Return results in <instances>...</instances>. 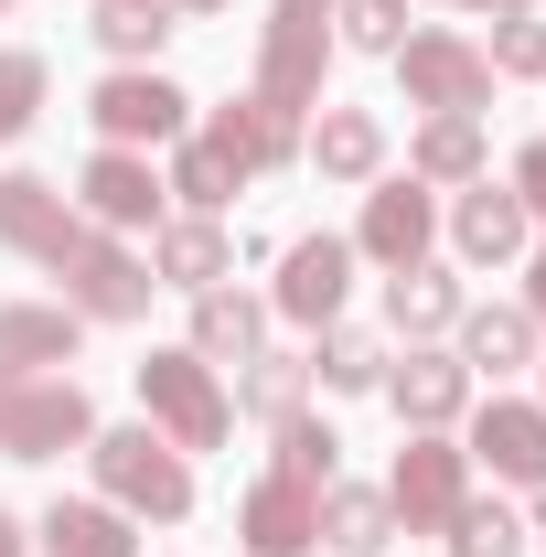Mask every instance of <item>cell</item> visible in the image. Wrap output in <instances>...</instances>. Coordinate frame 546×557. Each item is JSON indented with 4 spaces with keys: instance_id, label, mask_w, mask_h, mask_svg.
<instances>
[{
    "instance_id": "6da1fadb",
    "label": "cell",
    "mask_w": 546,
    "mask_h": 557,
    "mask_svg": "<svg viewBox=\"0 0 546 557\" xmlns=\"http://www.w3.org/2000/svg\"><path fill=\"white\" fill-rule=\"evenodd\" d=\"M129 386H139V418H150L183 461L236 440V397H225V375H214L194 344H150V354L129 364Z\"/></svg>"
},
{
    "instance_id": "7a4b0ae2",
    "label": "cell",
    "mask_w": 546,
    "mask_h": 557,
    "mask_svg": "<svg viewBox=\"0 0 546 557\" xmlns=\"http://www.w3.org/2000/svg\"><path fill=\"white\" fill-rule=\"evenodd\" d=\"M86 472H97V493L129 515V525H183L194 515V461L139 418V429H97L86 440Z\"/></svg>"
},
{
    "instance_id": "3957f363",
    "label": "cell",
    "mask_w": 546,
    "mask_h": 557,
    "mask_svg": "<svg viewBox=\"0 0 546 557\" xmlns=\"http://www.w3.org/2000/svg\"><path fill=\"white\" fill-rule=\"evenodd\" d=\"M322 65H333V0H269V33H258V86L278 119H311L322 108Z\"/></svg>"
},
{
    "instance_id": "277c9868",
    "label": "cell",
    "mask_w": 546,
    "mask_h": 557,
    "mask_svg": "<svg viewBox=\"0 0 546 557\" xmlns=\"http://www.w3.org/2000/svg\"><path fill=\"white\" fill-rule=\"evenodd\" d=\"M97 440V397L75 375H0V461H65Z\"/></svg>"
},
{
    "instance_id": "5b68a950",
    "label": "cell",
    "mask_w": 546,
    "mask_h": 557,
    "mask_svg": "<svg viewBox=\"0 0 546 557\" xmlns=\"http://www.w3.org/2000/svg\"><path fill=\"white\" fill-rule=\"evenodd\" d=\"M386 504H397V536H439V525L472 504V450H461V429H408V440H397V472H386Z\"/></svg>"
},
{
    "instance_id": "8992f818",
    "label": "cell",
    "mask_w": 546,
    "mask_h": 557,
    "mask_svg": "<svg viewBox=\"0 0 546 557\" xmlns=\"http://www.w3.org/2000/svg\"><path fill=\"white\" fill-rule=\"evenodd\" d=\"M86 119H97L108 150H172V139L194 129V97H183L161 65H108L97 97H86Z\"/></svg>"
},
{
    "instance_id": "52a82bcc",
    "label": "cell",
    "mask_w": 546,
    "mask_h": 557,
    "mask_svg": "<svg viewBox=\"0 0 546 557\" xmlns=\"http://www.w3.org/2000/svg\"><path fill=\"white\" fill-rule=\"evenodd\" d=\"M386 65H397L418 119H482V108H493V65H482L472 33H408Z\"/></svg>"
},
{
    "instance_id": "ba28073f",
    "label": "cell",
    "mask_w": 546,
    "mask_h": 557,
    "mask_svg": "<svg viewBox=\"0 0 546 557\" xmlns=\"http://www.w3.org/2000/svg\"><path fill=\"white\" fill-rule=\"evenodd\" d=\"M353 258L364 269H418L439 258V194L418 172H375L364 183V214H353Z\"/></svg>"
},
{
    "instance_id": "9c48e42d",
    "label": "cell",
    "mask_w": 546,
    "mask_h": 557,
    "mask_svg": "<svg viewBox=\"0 0 546 557\" xmlns=\"http://www.w3.org/2000/svg\"><path fill=\"white\" fill-rule=\"evenodd\" d=\"M54 278H65V311H75V322H139V311H150V289H161L150 258H129L108 225H86L65 258H54Z\"/></svg>"
},
{
    "instance_id": "30bf717a",
    "label": "cell",
    "mask_w": 546,
    "mask_h": 557,
    "mask_svg": "<svg viewBox=\"0 0 546 557\" xmlns=\"http://www.w3.org/2000/svg\"><path fill=\"white\" fill-rule=\"evenodd\" d=\"M461 450H472V472H493L504 493H546V408L536 397H472L461 418Z\"/></svg>"
},
{
    "instance_id": "8fae6325",
    "label": "cell",
    "mask_w": 546,
    "mask_h": 557,
    "mask_svg": "<svg viewBox=\"0 0 546 557\" xmlns=\"http://www.w3.org/2000/svg\"><path fill=\"white\" fill-rule=\"evenodd\" d=\"M353 236H289L278 247V289H269V322H289V333H322V322H343V300H353Z\"/></svg>"
},
{
    "instance_id": "7c38bea8",
    "label": "cell",
    "mask_w": 546,
    "mask_h": 557,
    "mask_svg": "<svg viewBox=\"0 0 546 557\" xmlns=\"http://www.w3.org/2000/svg\"><path fill=\"white\" fill-rule=\"evenodd\" d=\"M439 236H450V258H461V269H514V258L536 247V214H525L514 183H493V172H482V183H461V194L439 205Z\"/></svg>"
},
{
    "instance_id": "4fadbf2b",
    "label": "cell",
    "mask_w": 546,
    "mask_h": 557,
    "mask_svg": "<svg viewBox=\"0 0 546 557\" xmlns=\"http://www.w3.org/2000/svg\"><path fill=\"white\" fill-rule=\"evenodd\" d=\"M161 205H172V183L150 172V150H86V172H75V214L86 225H108V236H139V225H161Z\"/></svg>"
},
{
    "instance_id": "5bb4252c",
    "label": "cell",
    "mask_w": 546,
    "mask_h": 557,
    "mask_svg": "<svg viewBox=\"0 0 546 557\" xmlns=\"http://www.w3.org/2000/svg\"><path fill=\"white\" fill-rule=\"evenodd\" d=\"M472 364L450 344H408V354H386V408H397V429H461L472 418Z\"/></svg>"
},
{
    "instance_id": "9a60e30c",
    "label": "cell",
    "mask_w": 546,
    "mask_h": 557,
    "mask_svg": "<svg viewBox=\"0 0 546 557\" xmlns=\"http://www.w3.org/2000/svg\"><path fill=\"white\" fill-rule=\"evenodd\" d=\"M236 547L247 557H311L322 547V493L289 483V472H258L236 493Z\"/></svg>"
},
{
    "instance_id": "2e32d148",
    "label": "cell",
    "mask_w": 546,
    "mask_h": 557,
    "mask_svg": "<svg viewBox=\"0 0 546 557\" xmlns=\"http://www.w3.org/2000/svg\"><path fill=\"white\" fill-rule=\"evenodd\" d=\"M75 236H86V214H75V194L65 183H44V172H0V247L11 258H65Z\"/></svg>"
},
{
    "instance_id": "e0dca14e",
    "label": "cell",
    "mask_w": 546,
    "mask_h": 557,
    "mask_svg": "<svg viewBox=\"0 0 546 557\" xmlns=\"http://www.w3.org/2000/svg\"><path fill=\"white\" fill-rule=\"evenodd\" d=\"M450 354L472 364V386H482V375L504 386V375H525V364L546 354V322L525 311V300H472V311L450 322Z\"/></svg>"
},
{
    "instance_id": "ac0fdd59",
    "label": "cell",
    "mask_w": 546,
    "mask_h": 557,
    "mask_svg": "<svg viewBox=\"0 0 546 557\" xmlns=\"http://www.w3.org/2000/svg\"><path fill=\"white\" fill-rule=\"evenodd\" d=\"M150 278L183 289V300H204V289L236 278V236H225L214 214H161V225H150Z\"/></svg>"
},
{
    "instance_id": "d6986e66",
    "label": "cell",
    "mask_w": 546,
    "mask_h": 557,
    "mask_svg": "<svg viewBox=\"0 0 546 557\" xmlns=\"http://www.w3.org/2000/svg\"><path fill=\"white\" fill-rule=\"evenodd\" d=\"M33 547L44 557H139V525L108 493H54V504L33 515Z\"/></svg>"
},
{
    "instance_id": "ffe728a7",
    "label": "cell",
    "mask_w": 546,
    "mask_h": 557,
    "mask_svg": "<svg viewBox=\"0 0 546 557\" xmlns=\"http://www.w3.org/2000/svg\"><path fill=\"white\" fill-rule=\"evenodd\" d=\"M86 322L65 300H0V375H65Z\"/></svg>"
},
{
    "instance_id": "44dd1931",
    "label": "cell",
    "mask_w": 546,
    "mask_h": 557,
    "mask_svg": "<svg viewBox=\"0 0 546 557\" xmlns=\"http://www.w3.org/2000/svg\"><path fill=\"white\" fill-rule=\"evenodd\" d=\"M461 311H472V300H461V269H450V258L386 269V333H397V344H439Z\"/></svg>"
},
{
    "instance_id": "7402d4cb",
    "label": "cell",
    "mask_w": 546,
    "mask_h": 557,
    "mask_svg": "<svg viewBox=\"0 0 546 557\" xmlns=\"http://www.w3.org/2000/svg\"><path fill=\"white\" fill-rule=\"evenodd\" d=\"M300 161H311L322 183H353V194H364V183L386 172V119H375V108H322V119L300 129Z\"/></svg>"
},
{
    "instance_id": "603a6c76",
    "label": "cell",
    "mask_w": 546,
    "mask_h": 557,
    "mask_svg": "<svg viewBox=\"0 0 546 557\" xmlns=\"http://www.w3.org/2000/svg\"><path fill=\"white\" fill-rule=\"evenodd\" d=\"M194 129H204V139H225V150H236L247 172H289L311 119H278L269 97H225V108H214V119H194Z\"/></svg>"
},
{
    "instance_id": "cb8c5ba5",
    "label": "cell",
    "mask_w": 546,
    "mask_h": 557,
    "mask_svg": "<svg viewBox=\"0 0 546 557\" xmlns=\"http://www.w3.org/2000/svg\"><path fill=\"white\" fill-rule=\"evenodd\" d=\"M161 183H172V205H183V214H225L236 194H247V183H258V172H247L225 139L183 129V139H172V172H161Z\"/></svg>"
},
{
    "instance_id": "d4e9b609",
    "label": "cell",
    "mask_w": 546,
    "mask_h": 557,
    "mask_svg": "<svg viewBox=\"0 0 546 557\" xmlns=\"http://www.w3.org/2000/svg\"><path fill=\"white\" fill-rule=\"evenodd\" d=\"M408 172L429 183V194H461V183H482V172H493V129H482V119H418Z\"/></svg>"
},
{
    "instance_id": "484cf974",
    "label": "cell",
    "mask_w": 546,
    "mask_h": 557,
    "mask_svg": "<svg viewBox=\"0 0 546 557\" xmlns=\"http://www.w3.org/2000/svg\"><path fill=\"white\" fill-rule=\"evenodd\" d=\"M258 344H269V300H258V289H236V278H225V289L194 300V354H204L214 375H225V364H247Z\"/></svg>"
},
{
    "instance_id": "4316f807",
    "label": "cell",
    "mask_w": 546,
    "mask_h": 557,
    "mask_svg": "<svg viewBox=\"0 0 546 557\" xmlns=\"http://www.w3.org/2000/svg\"><path fill=\"white\" fill-rule=\"evenodd\" d=\"M386 536H397L386 483H322V547L333 557H386Z\"/></svg>"
},
{
    "instance_id": "83f0119b",
    "label": "cell",
    "mask_w": 546,
    "mask_h": 557,
    "mask_svg": "<svg viewBox=\"0 0 546 557\" xmlns=\"http://www.w3.org/2000/svg\"><path fill=\"white\" fill-rule=\"evenodd\" d=\"M86 33H97V54H108V65H161V44H172L183 22H172V0H97V11H86Z\"/></svg>"
},
{
    "instance_id": "f1b7e54d",
    "label": "cell",
    "mask_w": 546,
    "mask_h": 557,
    "mask_svg": "<svg viewBox=\"0 0 546 557\" xmlns=\"http://www.w3.org/2000/svg\"><path fill=\"white\" fill-rule=\"evenodd\" d=\"M311 386H333V397H375V386H386V333L322 322V333H311Z\"/></svg>"
},
{
    "instance_id": "f546056e",
    "label": "cell",
    "mask_w": 546,
    "mask_h": 557,
    "mask_svg": "<svg viewBox=\"0 0 546 557\" xmlns=\"http://www.w3.org/2000/svg\"><path fill=\"white\" fill-rule=\"evenodd\" d=\"M236 408H247V418H269V429H278V418H300V408H311V354L258 344L247 364H236Z\"/></svg>"
},
{
    "instance_id": "4dcf8cb0",
    "label": "cell",
    "mask_w": 546,
    "mask_h": 557,
    "mask_svg": "<svg viewBox=\"0 0 546 557\" xmlns=\"http://www.w3.org/2000/svg\"><path fill=\"white\" fill-rule=\"evenodd\" d=\"M269 472H289V483H311V493H322V483H343V429H333V418H311V408H300V418H278Z\"/></svg>"
},
{
    "instance_id": "1f68e13d",
    "label": "cell",
    "mask_w": 546,
    "mask_h": 557,
    "mask_svg": "<svg viewBox=\"0 0 546 557\" xmlns=\"http://www.w3.org/2000/svg\"><path fill=\"white\" fill-rule=\"evenodd\" d=\"M44 97H54V65H44L33 44H0V150L44 119Z\"/></svg>"
},
{
    "instance_id": "d6a6232c",
    "label": "cell",
    "mask_w": 546,
    "mask_h": 557,
    "mask_svg": "<svg viewBox=\"0 0 546 557\" xmlns=\"http://www.w3.org/2000/svg\"><path fill=\"white\" fill-rule=\"evenodd\" d=\"M439 536H450V557H525V515L493 493V504H461Z\"/></svg>"
},
{
    "instance_id": "836d02e7",
    "label": "cell",
    "mask_w": 546,
    "mask_h": 557,
    "mask_svg": "<svg viewBox=\"0 0 546 557\" xmlns=\"http://www.w3.org/2000/svg\"><path fill=\"white\" fill-rule=\"evenodd\" d=\"M333 44H353V54H397V44H408V0H333Z\"/></svg>"
},
{
    "instance_id": "e575fe53",
    "label": "cell",
    "mask_w": 546,
    "mask_h": 557,
    "mask_svg": "<svg viewBox=\"0 0 546 557\" xmlns=\"http://www.w3.org/2000/svg\"><path fill=\"white\" fill-rule=\"evenodd\" d=\"M482 65H493V75H546V22H536V11H493Z\"/></svg>"
},
{
    "instance_id": "d590c367",
    "label": "cell",
    "mask_w": 546,
    "mask_h": 557,
    "mask_svg": "<svg viewBox=\"0 0 546 557\" xmlns=\"http://www.w3.org/2000/svg\"><path fill=\"white\" fill-rule=\"evenodd\" d=\"M504 183H514V194H525V214L546 225V129L525 139V150H514V172H504Z\"/></svg>"
},
{
    "instance_id": "8d00e7d4",
    "label": "cell",
    "mask_w": 546,
    "mask_h": 557,
    "mask_svg": "<svg viewBox=\"0 0 546 557\" xmlns=\"http://www.w3.org/2000/svg\"><path fill=\"white\" fill-rule=\"evenodd\" d=\"M525 311H536V322H546V236H536V247H525Z\"/></svg>"
},
{
    "instance_id": "74e56055",
    "label": "cell",
    "mask_w": 546,
    "mask_h": 557,
    "mask_svg": "<svg viewBox=\"0 0 546 557\" xmlns=\"http://www.w3.org/2000/svg\"><path fill=\"white\" fill-rule=\"evenodd\" d=\"M0 557H33V525H22L11 504H0Z\"/></svg>"
},
{
    "instance_id": "f35d334b",
    "label": "cell",
    "mask_w": 546,
    "mask_h": 557,
    "mask_svg": "<svg viewBox=\"0 0 546 557\" xmlns=\"http://www.w3.org/2000/svg\"><path fill=\"white\" fill-rule=\"evenodd\" d=\"M214 11H225V0H172V22H214Z\"/></svg>"
},
{
    "instance_id": "ab89813d",
    "label": "cell",
    "mask_w": 546,
    "mask_h": 557,
    "mask_svg": "<svg viewBox=\"0 0 546 557\" xmlns=\"http://www.w3.org/2000/svg\"><path fill=\"white\" fill-rule=\"evenodd\" d=\"M525 557H546V493H536V525H525Z\"/></svg>"
},
{
    "instance_id": "60d3db41",
    "label": "cell",
    "mask_w": 546,
    "mask_h": 557,
    "mask_svg": "<svg viewBox=\"0 0 546 557\" xmlns=\"http://www.w3.org/2000/svg\"><path fill=\"white\" fill-rule=\"evenodd\" d=\"M472 11H536V0H472Z\"/></svg>"
},
{
    "instance_id": "b9f144b4",
    "label": "cell",
    "mask_w": 546,
    "mask_h": 557,
    "mask_svg": "<svg viewBox=\"0 0 546 557\" xmlns=\"http://www.w3.org/2000/svg\"><path fill=\"white\" fill-rule=\"evenodd\" d=\"M0 11H11V0H0Z\"/></svg>"
},
{
    "instance_id": "7bdbcfd3",
    "label": "cell",
    "mask_w": 546,
    "mask_h": 557,
    "mask_svg": "<svg viewBox=\"0 0 546 557\" xmlns=\"http://www.w3.org/2000/svg\"><path fill=\"white\" fill-rule=\"evenodd\" d=\"M536 408H546V397H536Z\"/></svg>"
}]
</instances>
